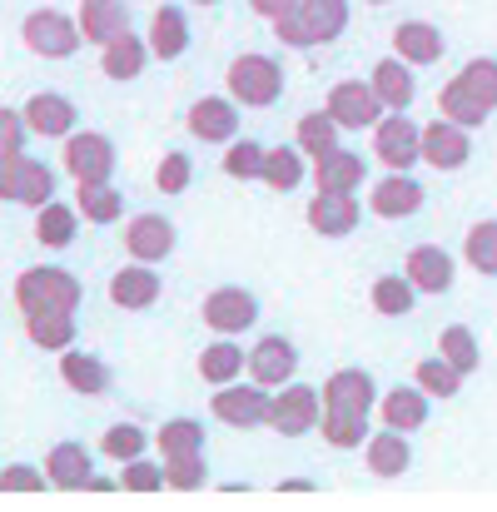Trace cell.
<instances>
[{
    "label": "cell",
    "instance_id": "cell-1",
    "mask_svg": "<svg viewBox=\"0 0 497 512\" xmlns=\"http://www.w3.org/2000/svg\"><path fill=\"white\" fill-rule=\"evenodd\" d=\"M224 85H229V95H234L244 110H269V105L284 100L289 75H284V65H279L274 55H264V50H244V55L229 60Z\"/></svg>",
    "mask_w": 497,
    "mask_h": 512
},
{
    "label": "cell",
    "instance_id": "cell-2",
    "mask_svg": "<svg viewBox=\"0 0 497 512\" xmlns=\"http://www.w3.org/2000/svg\"><path fill=\"white\" fill-rule=\"evenodd\" d=\"M15 304H20V314H35V309H80L85 304V284L65 264H30V269L15 274Z\"/></svg>",
    "mask_w": 497,
    "mask_h": 512
},
{
    "label": "cell",
    "instance_id": "cell-3",
    "mask_svg": "<svg viewBox=\"0 0 497 512\" xmlns=\"http://www.w3.org/2000/svg\"><path fill=\"white\" fill-rule=\"evenodd\" d=\"M20 40H25V50L40 55V60H70V55L85 45V30H80L75 15H65V10H55V5H40V10H30V15L20 20Z\"/></svg>",
    "mask_w": 497,
    "mask_h": 512
},
{
    "label": "cell",
    "instance_id": "cell-4",
    "mask_svg": "<svg viewBox=\"0 0 497 512\" xmlns=\"http://www.w3.org/2000/svg\"><path fill=\"white\" fill-rule=\"evenodd\" d=\"M209 413H214L224 428H269V413H274V388H264L259 378H234V383L214 388Z\"/></svg>",
    "mask_w": 497,
    "mask_h": 512
},
{
    "label": "cell",
    "instance_id": "cell-5",
    "mask_svg": "<svg viewBox=\"0 0 497 512\" xmlns=\"http://www.w3.org/2000/svg\"><path fill=\"white\" fill-rule=\"evenodd\" d=\"M259 294L254 289H244V284H219V289H209L204 294V304H199V319H204V329L209 334H249L254 324H259Z\"/></svg>",
    "mask_w": 497,
    "mask_h": 512
},
{
    "label": "cell",
    "instance_id": "cell-6",
    "mask_svg": "<svg viewBox=\"0 0 497 512\" xmlns=\"http://www.w3.org/2000/svg\"><path fill=\"white\" fill-rule=\"evenodd\" d=\"M319 423H324V388H314V383H284L274 393L269 428L279 438H309V433H319Z\"/></svg>",
    "mask_w": 497,
    "mask_h": 512
},
{
    "label": "cell",
    "instance_id": "cell-7",
    "mask_svg": "<svg viewBox=\"0 0 497 512\" xmlns=\"http://www.w3.org/2000/svg\"><path fill=\"white\" fill-rule=\"evenodd\" d=\"M65 174L75 184H100V179H115V165H120V150L105 130H75L65 135Z\"/></svg>",
    "mask_w": 497,
    "mask_h": 512
},
{
    "label": "cell",
    "instance_id": "cell-8",
    "mask_svg": "<svg viewBox=\"0 0 497 512\" xmlns=\"http://www.w3.org/2000/svg\"><path fill=\"white\" fill-rule=\"evenodd\" d=\"M373 160H383L388 170H413L423 160V125H413L403 110H388L373 125Z\"/></svg>",
    "mask_w": 497,
    "mask_h": 512
},
{
    "label": "cell",
    "instance_id": "cell-9",
    "mask_svg": "<svg viewBox=\"0 0 497 512\" xmlns=\"http://www.w3.org/2000/svg\"><path fill=\"white\" fill-rule=\"evenodd\" d=\"M378 378L368 368H333L324 378V413H343V418H368L378 408Z\"/></svg>",
    "mask_w": 497,
    "mask_h": 512
},
{
    "label": "cell",
    "instance_id": "cell-10",
    "mask_svg": "<svg viewBox=\"0 0 497 512\" xmlns=\"http://www.w3.org/2000/svg\"><path fill=\"white\" fill-rule=\"evenodd\" d=\"M244 105L234 100V95H199L194 105H189V115H184V125H189V135L199 140V145H229V140H239V115Z\"/></svg>",
    "mask_w": 497,
    "mask_h": 512
},
{
    "label": "cell",
    "instance_id": "cell-11",
    "mask_svg": "<svg viewBox=\"0 0 497 512\" xmlns=\"http://www.w3.org/2000/svg\"><path fill=\"white\" fill-rule=\"evenodd\" d=\"M468 160H473V130L468 125H458L448 115L423 125V165H433L438 174H453L463 170Z\"/></svg>",
    "mask_w": 497,
    "mask_h": 512
},
{
    "label": "cell",
    "instance_id": "cell-12",
    "mask_svg": "<svg viewBox=\"0 0 497 512\" xmlns=\"http://www.w3.org/2000/svg\"><path fill=\"white\" fill-rule=\"evenodd\" d=\"M110 304L115 309H130V314H145V309H155L160 304V294H165V279H160V269L155 264H145V259H130V264H120L115 274H110Z\"/></svg>",
    "mask_w": 497,
    "mask_h": 512
},
{
    "label": "cell",
    "instance_id": "cell-13",
    "mask_svg": "<svg viewBox=\"0 0 497 512\" xmlns=\"http://www.w3.org/2000/svg\"><path fill=\"white\" fill-rule=\"evenodd\" d=\"M324 110L343 130H373L388 115L383 100H378V90H373V80H338L329 90V100H324Z\"/></svg>",
    "mask_w": 497,
    "mask_h": 512
},
{
    "label": "cell",
    "instance_id": "cell-14",
    "mask_svg": "<svg viewBox=\"0 0 497 512\" xmlns=\"http://www.w3.org/2000/svg\"><path fill=\"white\" fill-rule=\"evenodd\" d=\"M174 249H179L174 219H165L160 209L130 214V224H125V254H130V259H145V264H165Z\"/></svg>",
    "mask_w": 497,
    "mask_h": 512
},
{
    "label": "cell",
    "instance_id": "cell-15",
    "mask_svg": "<svg viewBox=\"0 0 497 512\" xmlns=\"http://www.w3.org/2000/svg\"><path fill=\"white\" fill-rule=\"evenodd\" d=\"M20 110H25V120H30V130L40 140H65V135L80 130V105L70 95H60V90H35Z\"/></svg>",
    "mask_w": 497,
    "mask_h": 512
},
{
    "label": "cell",
    "instance_id": "cell-16",
    "mask_svg": "<svg viewBox=\"0 0 497 512\" xmlns=\"http://www.w3.org/2000/svg\"><path fill=\"white\" fill-rule=\"evenodd\" d=\"M304 219H309V229H314L319 239H343V234H353V229H358L363 209H358L353 189H319V194L309 199Z\"/></svg>",
    "mask_w": 497,
    "mask_h": 512
},
{
    "label": "cell",
    "instance_id": "cell-17",
    "mask_svg": "<svg viewBox=\"0 0 497 512\" xmlns=\"http://www.w3.org/2000/svg\"><path fill=\"white\" fill-rule=\"evenodd\" d=\"M423 204H428V189L408 170H388L373 184V194H368V209H373L378 219H413Z\"/></svg>",
    "mask_w": 497,
    "mask_h": 512
},
{
    "label": "cell",
    "instance_id": "cell-18",
    "mask_svg": "<svg viewBox=\"0 0 497 512\" xmlns=\"http://www.w3.org/2000/svg\"><path fill=\"white\" fill-rule=\"evenodd\" d=\"M294 373H299V348H294V339L264 334V339L249 348V378H259L264 388H284V383H294Z\"/></svg>",
    "mask_w": 497,
    "mask_h": 512
},
{
    "label": "cell",
    "instance_id": "cell-19",
    "mask_svg": "<svg viewBox=\"0 0 497 512\" xmlns=\"http://www.w3.org/2000/svg\"><path fill=\"white\" fill-rule=\"evenodd\" d=\"M45 473H50V488H60V493H85V483H90V473H95V453H90L80 438H60V443H50V453H45Z\"/></svg>",
    "mask_w": 497,
    "mask_h": 512
},
{
    "label": "cell",
    "instance_id": "cell-20",
    "mask_svg": "<svg viewBox=\"0 0 497 512\" xmlns=\"http://www.w3.org/2000/svg\"><path fill=\"white\" fill-rule=\"evenodd\" d=\"M145 40H150V50H155V60H160V65L184 60V55H189V45H194L189 10H184V5H160V10L150 15V30H145Z\"/></svg>",
    "mask_w": 497,
    "mask_h": 512
},
{
    "label": "cell",
    "instance_id": "cell-21",
    "mask_svg": "<svg viewBox=\"0 0 497 512\" xmlns=\"http://www.w3.org/2000/svg\"><path fill=\"white\" fill-rule=\"evenodd\" d=\"M403 274L418 284V294H448L458 279V259L443 244H418V249H408Z\"/></svg>",
    "mask_w": 497,
    "mask_h": 512
},
{
    "label": "cell",
    "instance_id": "cell-22",
    "mask_svg": "<svg viewBox=\"0 0 497 512\" xmlns=\"http://www.w3.org/2000/svg\"><path fill=\"white\" fill-rule=\"evenodd\" d=\"M150 60H155V50H150V40L135 35V30H125V35H115L110 45H100V70H105V80H115V85L140 80Z\"/></svg>",
    "mask_w": 497,
    "mask_h": 512
},
{
    "label": "cell",
    "instance_id": "cell-23",
    "mask_svg": "<svg viewBox=\"0 0 497 512\" xmlns=\"http://www.w3.org/2000/svg\"><path fill=\"white\" fill-rule=\"evenodd\" d=\"M60 378H65V388L80 393V398H105V393L115 388V368H110L100 353H75V348L60 353Z\"/></svg>",
    "mask_w": 497,
    "mask_h": 512
},
{
    "label": "cell",
    "instance_id": "cell-24",
    "mask_svg": "<svg viewBox=\"0 0 497 512\" xmlns=\"http://www.w3.org/2000/svg\"><path fill=\"white\" fill-rule=\"evenodd\" d=\"M413 70H418V65H408L403 55H383V60L368 70V80H373L383 110H408V105L418 100V75H413Z\"/></svg>",
    "mask_w": 497,
    "mask_h": 512
},
{
    "label": "cell",
    "instance_id": "cell-25",
    "mask_svg": "<svg viewBox=\"0 0 497 512\" xmlns=\"http://www.w3.org/2000/svg\"><path fill=\"white\" fill-rule=\"evenodd\" d=\"M428 413H433V393L428 388H388L383 398H378V418L388 423V428H398V433H418L423 423H428Z\"/></svg>",
    "mask_w": 497,
    "mask_h": 512
},
{
    "label": "cell",
    "instance_id": "cell-26",
    "mask_svg": "<svg viewBox=\"0 0 497 512\" xmlns=\"http://www.w3.org/2000/svg\"><path fill=\"white\" fill-rule=\"evenodd\" d=\"M363 463H368V473L373 478H403L408 468H413V448H408V433H398V428H378V433H368V443H363Z\"/></svg>",
    "mask_w": 497,
    "mask_h": 512
},
{
    "label": "cell",
    "instance_id": "cell-27",
    "mask_svg": "<svg viewBox=\"0 0 497 512\" xmlns=\"http://www.w3.org/2000/svg\"><path fill=\"white\" fill-rule=\"evenodd\" d=\"M244 373H249V348H239L234 334H214V343L199 348V378L209 388H224V383H234Z\"/></svg>",
    "mask_w": 497,
    "mask_h": 512
},
{
    "label": "cell",
    "instance_id": "cell-28",
    "mask_svg": "<svg viewBox=\"0 0 497 512\" xmlns=\"http://www.w3.org/2000/svg\"><path fill=\"white\" fill-rule=\"evenodd\" d=\"M25 339L35 348H45V353L75 348V339H80L75 309H35V314H25Z\"/></svg>",
    "mask_w": 497,
    "mask_h": 512
},
{
    "label": "cell",
    "instance_id": "cell-29",
    "mask_svg": "<svg viewBox=\"0 0 497 512\" xmlns=\"http://www.w3.org/2000/svg\"><path fill=\"white\" fill-rule=\"evenodd\" d=\"M393 55H403L408 65H438V60L448 55V40H443V30L428 25V20H403V25L393 30Z\"/></svg>",
    "mask_w": 497,
    "mask_h": 512
},
{
    "label": "cell",
    "instance_id": "cell-30",
    "mask_svg": "<svg viewBox=\"0 0 497 512\" xmlns=\"http://www.w3.org/2000/svg\"><path fill=\"white\" fill-rule=\"evenodd\" d=\"M80 30H85V45H110L115 35L130 30V5L125 0H80Z\"/></svg>",
    "mask_w": 497,
    "mask_h": 512
},
{
    "label": "cell",
    "instance_id": "cell-31",
    "mask_svg": "<svg viewBox=\"0 0 497 512\" xmlns=\"http://www.w3.org/2000/svg\"><path fill=\"white\" fill-rule=\"evenodd\" d=\"M80 204H65V199H50V204H40L35 209V239L45 244V249H70L75 244V234H80Z\"/></svg>",
    "mask_w": 497,
    "mask_h": 512
},
{
    "label": "cell",
    "instance_id": "cell-32",
    "mask_svg": "<svg viewBox=\"0 0 497 512\" xmlns=\"http://www.w3.org/2000/svg\"><path fill=\"white\" fill-rule=\"evenodd\" d=\"M55 194H60V184H55V170H50L45 160H35V155H15V199H10V204L40 209V204H50Z\"/></svg>",
    "mask_w": 497,
    "mask_h": 512
},
{
    "label": "cell",
    "instance_id": "cell-33",
    "mask_svg": "<svg viewBox=\"0 0 497 512\" xmlns=\"http://www.w3.org/2000/svg\"><path fill=\"white\" fill-rule=\"evenodd\" d=\"M363 179H368V160L358 150H348V145H338L324 160H314V184L319 189H353L358 194Z\"/></svg>",
    "mask_w": 497,
    "mask_h": 512
},
{
    "label": "cell",
    "instance_id": "cell-34",
    "mask_svg": "<svg viewBox=\"0 0 497 512\" xmlns=\"http://www.w3.org/2000/svg\"><path fill=\"white\" fill-rule=\"evenodd\" d=\"M309 155L299 150V145H269V155H264V174H259V184H269L274 194H294L299 184H304V165Z\"/></svg>",
    "mask_w": 497,
    "mask_h": 512
},
{
    "label": "cell",
    "instance_id": "cell-35",
    "mask_svg": "<svg viewBox=\"0 0 497 512\" xmlns=\"http://www.w3.org/2000/svg\"><path fill=\"white\" fill-rule=\"evenodd\" d=\"M75 204H80V214H85V224H120V214H125V194H120V184L115 179H100V184H75Z\"/></svg>",
    "mask_w": 497,
    "mask_h": 512
},
{
    "label": "cell",
    "instance_id": "cell-36",
    "mask_svg": "<svg viewBox=\"0 0 497 512\" xmlns=\"http://www.w3.org/2000/svg\"><path fill=\"white\" fill-rule=\"evenodd\" d=\"M368 304H373V314H383V319H408V314L418 309V284H413L408 274H383V279H373Z\"/></svg>",
    "mask_w": 497,
    "mask_h": 512
},
{
    "label": "cell",
    "instance_id": "cell-37",
    "mask_svg": "<svg viewBox=\"0 0 497 512\" xmlns=\"http://www.w3.org/2000/svg\"><path fill=\"white\" fill-rule=\"evenodd\" d=\"M343 125L333 120L329 110H309V115H299V125H294V145L309 155V160H324L329 150H338L343 140Z\"/></svg>",
    "mask_w": 497,
    "mask_h": 512
},
{
    "label": "cell",
    "instance_id": "cell-38",
    "mask_svg": "<svg viewBox=\"0 0 497 512\" xmlns=\"http://www.w3.org/2000/svg\"><path fill=\"white\" fill-rule=\"evenodd\" d=\"M204 443H209V433H204V423H199V418H189V413H179V418H165V423L155 428V448H160V458H179V453H204Z\"/></svg>",
    "mask_w": 497,
    "mask_h": 512
},
{
    "label": "cell",
    "instance_id": "cell-39",
    "mask_svg": "<svg viewBox=\"0 0 497 512\" xmlns=\"http://www.w3.org/2000/svg\"><path fill=\"white\" fill-rule=\"evenodd\" d=\"M438 115H448V120H458V125H468V130H483L493 110H488V105H483V100L453 75V80L438 90Z\"/></svg>",
    "mask_w": 497,
    "mask_h": 512
},
{
    "label": "cell",
    "instance_id": "cell-40",
    "mask_svg": "<svg viewBox=\"0 0 497 512\" xmlns=\"http://www.w3.org/2000/svg\"><path fill=\"white\" fill-rule=\"evenodd\" d=\"M150 443H155V433H150V428H140V423H130V418H120V423H110V428L100 433V453H105V458H115L120 468H125L130 458H145V453H150Z\"/></svg>",
    "mask_w": 497,
    "mask_h": 512
},
{
    "label": "cell",
    "instance_id": "cell-41",
    "mask_svg": "<svg viewBox=\"0 0 497 512\" xmlns=\"http://www.w3.org/2000/svg\"><path fill=\"white\" fill-rule=\"evenodd\" d=\"M463 378H468V373H463V368H453L443 353H433V358H423V363L413 368V383H418V388H428L433 398H458V393H463Z\"/></svg>",
    "mask_w": 497,
    "mask_h": 512
},
{
    "label": "cell",
    "instance_id": "cell-42",
    "mask_svg": "<svg viewBox=\"0 0 497 512\" xmlns=\"http://www.w3.org/2000/svg\"><path fill=\"white\" fill-rule=\"evenodd\" d=\"M438 353H443L453 368H463V373H478V363H483L478 334H473L468 324H448V329L438 334Z\"/></svg>",
    "mask_w": 497,
    "mask_h": 512
},
{
    "label": "cell",
    "instance_id": "cell-43",
    "mask_svg": "<svg viewBox=\"0 0 497 512\" xmlns=\"http://www.w3.org/2000/svg\"><path fill=\"white\" fill-rule=\"evenodd\" d=\"M463 259H468L478 274L497 279V219H478V224L468 229V239H463Z\"/></svg>",
    "mask_w": 497,
    "mask_h": 512
},
{
    "label": "cell",
    "instance_id": "cell-44",
    "mask_svg": "<svg viewBox=\"0 0 497 512\" xmlns=\"http://www.w3.org/2000/svg\"><path fill=\"white\" fill-rule=\"evenodd\" d=\"M264 155H269V145H259V140H229L224 145V174L229 179H239V184H249V179H259L264 174Z\"/></svg>",
    "mask_w": 497,
    "mask_h": 512
},
{
    "label": "cell",
    "instance_id": "cell-45",
    "mask_svg": "<svg viewBox=\"0 0 497 512\" xmlns=\"http://www.w3.org/2000/svg\"><path fill=\"white\" fill-rule=\"evenodd\" d=\"M299 10H304V20L314 25L319 45H333V40L348 30V0H304Z\"/></svg>",
    "mask_w": 497,
    "mask_h": 512
},
{
    "label": "cell",
    "instance_id": "cell-46",
    "mask_svg": "<svg viewBox=\"0 0 497 512\" xmlns=\"http://www.w3.org/2000/svg\"><path fill=\"white\" fill-rule=\"evenodd\" d=\"M368 418H343V413H324V423H319V438L338 448V453H353V448H363L368 443Z\"/></svg>",
    "mask_w": 497,
    "mask_h": 512
},
{
    "label": "cell",
    "instance_id": "cell-47",
    "mask_svg": "<svg viewBox=\"0 0 497 512\" xmlns=\"http://www.w3.org/2000/svg\"><path fill=\"white\" fill-rule=\"evenodd\" d=\"M165 478L174 493H199V488H209V458H204V453L165 458Z\"/></svg>",
    "mask_w": 497,
    "mask_h": 512
},
{
    "label": "cell",
    "instance_id": "cell-48",
    "mask_svg": "<svg viewBox=\"0 0 497 512\" xmlns=\"http://www.w3.org/2000/svg\"><path fill=\"white\" fill-rule=\"evenodd\" d=\"M194 184V160L184 150H165L160 165H155V189L160 194H184Z\"/></svg>",
    "mask_w": 497,
    "mask_h": 512
},
{
    "label": "cell",
    "instance_id": "cell-49",
    "mask_svg": "<svg viewBox=\"0 0 497 512\" xmlns=\"http://www.w3.org/2000/svg\"><path fill=\"white\" fill-rule=\"evenodd\" d=\"M120 488H130V493H160V488H169L165 458H160V463H155L150 453H145V458H130L125 473H120Z\"/></svg>",
    "mask_w": 497,
    "mask_h": 512
},
{
    "label": "cell",
    "instance_id": "cell-50",
    "mask_svg": "<svg viewBox=\"0 0 497 512\" xmlns=\"http://www.w3.org/2000/svg\"><path fill=\"white\" fill-rule=\"evenodd\" d=\"M458 80L488 105V110H497V60L493 55H478V60H468L463 70H458Z\"/></svg>",
    "mask_w": 497,
    "mask_h": 512
},
{
    "label": "cell",
    "instance_id": "cell-51",
    "mask_svg": "<svg viewBox=\"0 0 497 512\" xmlns=\"http://www.w3.org/2000/svg\"><path fill=\"white\" fill-rule=\"evenodd\" d=\"M50 488V473L35 468V463H5L0 468V493H45Z\"/></svg>",
    "mask_w": 497,
    "mask_h": 512
},
{
    "label": "cell",
    "instance_id": "cell-52",
    "mask_svg": "<svg viewBox=\"0 0 497 512\" xmlns=\"http://www.w3.org/2000/svg\"><path fill=\"white\" fill-rule=\"evenodd\" d=\"M30 135H35V130H30L25 110L0 105V155H25V140H30Z\"/></svg>",
    "mask_w": 497,
    "mask_h": 512
},
{
    "label": "cell",
    "instance_id": "cell-53",
    "mask_svg": "<svg viewBox=\"0 0 497 512\" xmlns=\"http://www.w3.org/2000/svg\"><path fill=\"white\" fill-rule=\"evenodd\" d=\"M274 35H279V45H289V50H314V45H319V35H314V25L304 20V10L279 15V20H274Z\"/></svg>",
    "mask_w": 497,
    "mask_h": 512
},
{
    "label": "cell",
    "instance_id": "cell-54",
    "mask_svg": "<svg viewBox=\"0 0 497 512\" xmlns=\"http://www.w3.org/2000/svg\"><path fill=\"white\" fill-rule=\"evenodd\" d=\"M299 5H304V0H249V10H254V15H264L269 25H274L279 15H294Z\"/></svg>",
    "mask_w": 497,
    "mask_h": 512
},
{
    "label": "cell",
    "instance_id": "cell-55",
    "mask_svg": "<svg viewBox=\"0 0 497 512\" xmlns=\"http://www.w3.org/2000/svg\"><path fill=\"white\" fill-rule=\"evenodd\" d=\"M0 199H15V155H0Z\"/></svg>",
    "mask_w": 497,
    "mask_h": 512
},
{
    "label": "cell",
    "instance_id": "cell-56",
    "mask_svg": "<svg viewBox=\"0 0 497 512\" xmlns=\"http://www.w3.org/2000/svg\"><path fill=\"white\" fill-rule=\"evenodd\" d=\"M319 483H309V478H289V483H279V493H314Z\"/></svg>",
    "mask_w": 497,
    "mask_h": 512
},
{
    "label": "cell",
    "instance_id": "cell-57",
    "mask_svg": "<svg viewBox=\"0 0 497 512\" xmlns=\"http://www.w3.org/2000/svg\"><path fill=\"white\" fill-rule=\"evenodd\" d=\"M110 488H120V483H115V478H95V473H90V483H85V493H110Z\"/></svg>",
    "mask_w": 497,
    "mask_h": 512
},
{
    "label": "cell",
    "instance_id": "cell-58",
    "mask_svg": "<svg viewBox=\"0 0 497 512\" xmlns=\"http://www.w3.org/2000/svg\"><path fill=\"white\" fill-rule=\"evenodd\" d=\"M189 5H204V10H214V5H219V0H189Z\"/></svg>",
    "mask_w": 497,
    "mask_h": 512
},
{
    "label": "cell",
    "instance_id": "cell-59",
    "mask_svg": "<svg viewBox=\"0 0 497 512\" xmlns=\"http://www.w3.org/2000/svg\"><path fill=\"white\" fill-rule=\"evenodd\" d=\"M368 5H388V0H368Z\"/></svg>",
    "mask_w": 497,
    "mask_h": 512
}]
</instances>
